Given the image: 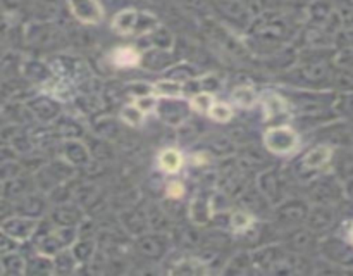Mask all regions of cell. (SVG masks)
I'll use <instances>...</instances> for the list:
<instances>
[{
	"label": "cell",
	"instance_id": "obj_7",
	"mask_svg": "<svg viewBox=\"0 0 353 276\" xmlns=\"http://www.w3.org/2000/svg\"><path fill=\"white\" fill-rule=\"evenodd\" d=\"M233 100L236 106L250 109L259 102V95L252 85H240L233 90Z\"/></svg>",
	"mask_w": 353,
	"mask_h": 276
},
{
	"label": "cell",
	"instance_id": "obj_14",
	"mask_svg": "<svg viewBox=\"0 0 353 276\" xmlns=\"http://www.w3.org/2000/svg\"><path fill=\"white\" fill-rule=\"evenodd\" d=\"M0 264H2L3 273L23 271V262H21V259L17 257V255L10 254V252H7V254H3L2 257H0Z\"/></svg>",
	"mask_w": 353,
	"mask_h": 276
},
{
	"label": "cell",
	"instance_id": "obj_3",
	"mask_svg": "<svg viewBox=\"0 0 353 276\" xmlns=\"http://www.w3.org/2000/svg\"><path fill=\"white\" fill-rule=\"evenodd\" d=\"M141 17H143V14L138 12V10H134V9L121 10V12H117L112 19L114 31L119 34L141 33V30H140Z\"/></svg>",
	"mask_w": 353,
	"mask_h": 276
},
{
	"label": "cell",
	"instance_id": "obj_5",
	"mask_svg": "<svg viewBox=\"0 0 353 276\" xmlns=\"http://www.w3.org/2000/svg\"><path fill=\"white\" fill-rule=\"evenodd\" d=\"M262 106H264L265 117H274V116H285L288 112V103L278 93H269V95L262 97Z\"/></svg>",
	"mask_w": 353,
	"mask_h": 276
},
{
	"label": "cell",
	"instance_id": "obj_12",
	"mask_svg": "<svg viewBox=\"0 0 353 276\" xmlns=\"http://www.w3.org/2000/svg\"><path fill=\"white\" fill-rule=\"evenodd\" d=\"M209 116L219 123H228L233 117V109L226 102H214V106L209 110Z\"/></svg>",
	"mask_w": 353,
	"mask_h": 276
},
{
	"label": "cell",
	"instance_id": "obj_6",
	"mask_svg": "<svg viewBox=\"0 0 353 276\" xmlns=\"http://www.w3.org/2000/svg\"><path fill=\"white\" fill-rule=\"evenodd\" d=\"M140 52L133 47H119L112 52V62L117 68H134L140 64Z\"/></svg>",
	"mask_w": 353,
	"mask_h": 276
},
{
	"label": "cell",
	"instance_id": "obj_17",
	"mask_svg": "<svg viewBox=\"0 0 353 276\" xmlns=\"http://www.w3.org/2000/svg\"><path fill=\"white\" fill-rule=\"evenodd\" d=\"M168 193L172 199H181L183 193H185V186L178 181H172L168 185Z\"/></svg>",
	"mask_w": 353,
	"mask_h": 276
},
{
	"label": "cell",
	"instance_id": "obj_8",
	"mask_svg": "<svg viewBox=\"0 0 353 276\" xmlns=\"http://www.w3.org/2000/svg\"><path fill=\"white\" fill-rule=\"evenodd\" d=\"M159 164H161V168L164 169L165 172L174 175V172H178L183 166L181 152L176 150V148H165V150H162L161 157H159Z\"/></svg>",
	"mask_w": 353,
	"mask_h": 276
},
{
	"label": "cell",
	"instance_id": "obj_10",
	"mask_svg": "<svg viewBox=\"0 0 353 276\" xmlns=\"http://www.w3.org/2000/svg\"><path fill=\"white\" fill-rule=\"evenodd\" d=\"M331 159V148L317 147L305 155V166L309 168H323Z\"/></svg>",
	"mask_w": 353,
	"mask_h": 276
},
{
	"label": "cell",
	"instance_id": "obj_2",
	"mask_svg": "<svg viewBox=\"0 0 353 276\" xmlns=\"http://www.w3.org/2000/svg\"><path fill=\"white\" fill-rule=\"evenodd\" d=\"M71 12L85 24H99L103 19V9L99 0H68Z\"/></svg>",
	"mask_w": 353,
	"mask_h": 276
},
{
	"label": "cell",
	"instance_id": "obj_4",
	"mask_svg": "<svg viewBox=\"0 0 353 276\" xmlns=\"http://www.w3.org/2000/svg\"><path fill=\"white\" fill-rule=\"evenodd\" d=\"M0 228L12 240H26L33 231L34 224L31 223V219H24V217H7Z\"/></svg>",
	"mask_w": 353,
	"mask_h": 276
},
{
	"label": "cell",
	"instance_id": "obj_11",
	"mask_svg": "<svg viewBox=\"0 0 353 276\" xmlns=\"http://www.w3.org/2000/svg\"><path fill=\"white\" fill-rule=\"evenodd\" d=\"M121 117H123L124 123L130 124V126H140L145 119V114L134 106V102H131L124 107L123 112H121Z\"/></svg>",
	"mask_w": 353,
	"mask_h": 276
},
{
	"label": "cell",
	"instance_id": "obj_18",
	"mask_svg": "<svg viewBox=\"0 0 353 276\" xmlns=\"http://www.w3.org/2000/svg\"><path fill=\"white\" fill-rule=\"evenodd\" d=\"M10 248H12V238L7 237L2 231V228H0V257L7 254V252H10Z\"/></svg>",
	"mask_w": 353,
	"mask_h": 276
},
{
	"label": "cell",
	"instance_id": "obj_20",
	"mask_svg": "<svg viewBox=\"0 0 353 276\" xmlns=\"http://www.w3.org/2000/svg\"><path fill=\"white\" fill-rule=\"evenodd\" d=\"M350 240L353 241V226H352V230H350Z\"/></svg>",
	"mask_w": 353,
	"mask_h": 276
},
{
	"label": "cell",
	"instance_id": "obj_21",
	"mask_svg": "<svg viewBox=\"0 0 353 276\" xmlns=\"http://www.w3.org/2000/svg\"><path fill=\"white\" fill-rule=\"evenodd\" d=\"M0 273H3V269H2V264H0Z\"/></svg>",
	"mask_w": 353,
	"mask_h": 276
},
{
	"label": "cell",
	"instance_id": "obj_19",
	"mask_svg": "<svg viewBox=\"0 0 353 276\" xmlns=\"http://www.w3.org/2000/svg\"><path fill=\"white\" fill-rule=\"evenodd\" d=\"M7 217H10V204L0 200V226H2V223Z\"/></svg>",
	"mask_w": 353,
	"mask_h": 276
},
{
	"label": "cell",
	"instance_id": "obj_1",
	"mask_svg": "<svg viewBox=\"0 0 353 276\" xmlns=\"http://www.w3.org/2000/svg\"><path fill=\"white\" fill-rule=\"evenodd\" d=\"M265 147L274 154H292L299 147V135L290 126H272L264 135Z\"/></svg>",
	"mask_w": 353,
	"mask_h": 276
},
{
	"label": "cell",
	"instance_id": "obj_15",
	"mask_svg": "<svg viewBox=\"0 0 353 276\" xmlns=\"http://www.w3.org/2000/svg\"><path fill=\"white\" fill-rule=\"evenodd\" d=\"M134 106L147 116V114L152 112V110L155 109V106H157V97H155L154 93H152V95L138 97V99H134Z\"/></svg>",
	"mask_w": 353,
	"mask_h": 276
},
{
	"label": "cell",
	"instance_id": "obj_13",
	"mask_svg": "<svg viewBox=\"0 0 353 276\" xmlns=\"http://www.w3.org/2000/svg\"><path fill=\"white\" fill-rule=\"evenodd\" d=\"M214 102H216V100H214L212 93L202 92V93H196V95L193 97L192 102H190V103H192V107L196 110V112H200V114L207 112V114H209L210 107L214 106Z\"/></svg>",
	"mask_w": 353,
	"mask_h": 276
},
{
	"label": "cell",
	"instance_id": "obj_16",
	"mask_svg": "<svg viewBox=\"0 0 353 276\" xmlns=\"http://www.w3.org/2000/svg\"><path fill=\"white\" fill-rule=\"evenodd\" d=\"M252 216H248V214H245V213H236L233 216V228L236 231H243V230H247L248 226H250L252 224Z\"/></svg>",
	"mask_w": 353,
	"mask_h": 276
},
{
	"label": "cell",
	"instance_id": "obj_9",
	"mask_svg": "<svg viewBox=\"0 0 353 276\" xmlns=\"http://www.w3.org/2000/svg\"><path fill=\"white\" fill-rule=\"evenodd\" d=\"M157 99L164 97V99H183V88L179 83L176 81H157L152 88Z\"/></svg>",
	"mask_w": 353,
	"mask_h": 276
}]
</instances>
